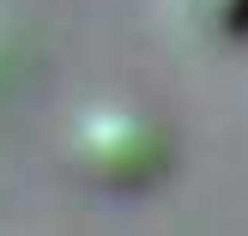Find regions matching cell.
Masks as SVG:
<instances>
[{
    "instance_id": "6da1fadb",
    "label": "cell",
    "mask_w": 248,
    "mask_h": 236,
    "mask_svg": "<svg viewBox=\"0 0 248 236\" xmlns=\"http://www.w3.org/2000/svg\"><path fill=\"white\" fill-rule=\"evenodd\" d=\"M73 164L109 188H145L170 164V133L157 115L133 103H97L73 127Z\"/></svg>"
},
{
    "instance_id": "7a4b0ae2",
    "label": "cell",
    "mask_w": 248,
    "mask_h": 236,
    "mask_svg": "<svg viewBox=\"0 0 248 236\" xmlns=\"http://www.w3.org/2000/svg\"><path fill=\"white\" fill-rule=\"evenodd\" d=\"M206 36H248V0H170Z\"/></svg>"
}]
</instances>
